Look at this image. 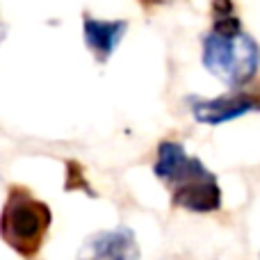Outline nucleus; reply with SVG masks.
Returning a JSON list of instances; mask_svg holds the SVG:
<instances>
[{
  "instance_id": "nucleus-10",
  "label": "nucleus",
  "mask_w": 260,
  "mask_h": 260,
  "mask_svg": "<svg viewBox=\"0 0 260 260\" xmlns=\"http://www.w3.org/2000/svg\"><path fill=\"white\" fill-rule=\"evenodd\" d=\"M142 5H146V7H155V5H165L169 3V0H139Z\"/></svg>"
},
{
  "instance_id": "nucleus-8",
  "label": "nucleus",
  "mask_w": 260,
  "mask_h": 260,
  "mask_svg": "<svg viewBox=\"0 0 260 260\" xmlns=\"http://www.w3.org/2000/svg\"><path fill=\"white\" fill-rule=\"evenodd\" d=\"M64 189L73 192V189H82L87 197L96 199V192L89 187V180L85 178V169L80 162H67V178H64Z\"/></svg>"
},
{
  "instance_id": "nucleus-2",
  "label": "nucleus",
  "mask_w": 260,
  "mask_h": 260,
  "mask_svg": "<svg viewBox=\"0 0 260 260\" xmlns=\"http://www.w3.org/2000/svg\"><path fill=\"white\" fill-rule=\"evenodd\" d=\"M258 44L249 35H203V67L229 87H244L258 73Z\"/></svg>"
},
{
  "instance_id": "nucleus-6",
  "label": "nucleus",
  "mask_w": 260,
  "mask_h": 260,
  "mask_svg": "<svg viewBox=\"0 0 260 260\" xmlns=\"http://www.w3.org/2000/svg\"><path fill=\"white\" fill-rule=\"evenodd\" d=\"M126 21H101V18H91L89 14H85V21H82L85 44L99 62H108L112 57V53L119 48L123 35H126Z\"/></svg>"
},
{
  "instance_id": "nucleus-9",
  "label": "nucleus",
  "mask_w": 260,
  "mask_h": 260,
  "mask_svg": "<svg viewBox=\"0 0 260 260\" xmlns=\"http://www.w3.org/2000/svg\"><path fill=\"white\" fill-rule=\"evenodd\" d=\"M231 14H235L233 0H212V18L231 16Z\"/></svg>"
},
{
  "instance_id": "nucleus-5",
  "label": "nucleus",
  "mask_w": 260,
  "mask_h": 260,
  "mask_svg": "<svg viewBox=\"0 0 260 260\" xmlns=\"http://www.w3.org/2000/svg\"><path fill=\"white\" fill-rule=\"evenodd\" d=\"M189 105H192V117L206 126H219L258 110V101L244 91H233L217 99H192Z\"/></svg>"
},
{
  "instance_id": "nucleus-11",
  "label": "nucleus",
  "mask_w": 260,
  "mask_h": 260,
  "mask_svg": "<svg viewBox=\"0 0 260 260\" xmlns=\"http://www.w3.org/2000/svg\"><path fill=\"white\" fill-rule=\"evenodd\" d=\"M5 35H7V27L0 23V44H3V39H5Z\"/></svg>"
},
{
  "instance_id": "nucleus-4",
  "label": "nucleus",
  "mask_w": 260,
  "mask_h": 260,
  "mask_svg": "<svg viewBox=\"0 0 260 260\" xmlns=\"http://www.w3.org/2000/svg\"><path fill=\"white\" fill-rule=\"evenodd\" d=\"M78 260H139V244L128 226L99 231L82 242Z\"/></svg>"
},
{
  "instance_id": "nucleus-7",
  "label": "nucleus",
  "mask_w": 260,
  "mask_h": 260,
  "mask_svg": "<svg viewBox=\"0 0 260 260\" xmlns=\"http://www.w3.org/2000/svg\"><path fill=\"white\" fill-rule=\"evenodd\" d=\"M187 153L178 142H162L157 146V157L153 165V174L162 180L165 185H169L171 180L178 176V171L183 169V165L187 162Z\"/></svg>"
},
{
  "instance_id": "nucleus-3",
  "label": "nucleus",
  "mask_w": 260,
  "mask_h": 260,
  "mask_svg": "<svg viewBox=\"0 0 260 260\" xmlns=\"http://www.w3.org/2000/svg\"><path fill=\"white\" fill-rule=\"evenodd\" d=\"M171 187V203L189 212H215L221 208V189L217 176L199 157L189 155Z\"/></svg>"
},
{
  "instance_id": "nucleus-1",
  "label": "nucleus",
  "mask_w": 260,
  "mask_h": 260,
  "mask_svg": "<svg viewBox=\"0 0 260 260\" xmlns=\"http://www.w3.org/2000/svg\"><path fill=\"white\" fill-rule=\"evenodd\" d=\"M50 221L53 212L44 201L35 199L25 187H12L0 212V238L21 258L32 260L41 251Z\"/></svg>"
}]
</instances>
